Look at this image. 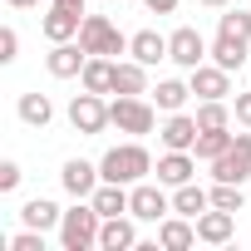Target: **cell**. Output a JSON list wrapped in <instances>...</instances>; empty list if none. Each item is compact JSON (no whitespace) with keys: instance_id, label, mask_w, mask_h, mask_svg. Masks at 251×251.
<instances>
[{"instance_id":"1","label":"cell","mask_w":251,"mask_h":251,"mask_svg":"<svg viewBox=\"0 0 251 251\" xmlns=\"http://www.w3.org/2000/svg\"><path fill=\"white\" fill-rule=\"evenodd\" d=\"M99 173H103V182H123V187H133V182H143L148 173H153V153L133 138V143H118V148H108L103 158H99Z\"/></svg>"},{"instance_id":"2","label":"cell","mask_w":251,"mask_h":251,"mask_svg":"<svg viewBox=\"0 0 251 251\" xmlns=\"http://www.w3.org/2000/svg\"><path fill=\"white\" fill-rule=\"evenodd\" d=\"M99 226H103L99 207H94L89 197H74V207H69L64 222H59V246H64V251H94V246H99Z\"/></svg>"},{"instance_id":"3","label":"cell","mask_w":251,"mask_h":251,"mask_svg":"<svg viewBox=\"0 0 251 251\" xmlns=\"http://www.w3.org/2000/svg\"><path fill=\"white\" fill-rule=\"evenodd\" d=\"M108 118H113V128L118 133H128V138H148L158 128V103H148L143 94H118L108 103Z\"/></svg>"},{"instance_id":"4","label":"cell","mask_w":251,"mask_h":251,"mask_svg":"<svg viewBox=\"0 0 251 251\" xmlns=\"http://www.w3.org/2000/svg\"><path fill=\"white\" fill-rule=\"evenodd\" d=\"M79 45H84L89 54H108V59L128 54V35H123L108 15H84V25H79Z\"/></svg>"},{"instance_id":"5","label":"cell","mask_w":251,"mask_h":251,"mask_svg":"<svg viewBox=\"0 0 251 251\" xmlns=\"http://www.w3.org/2000/svg\"><path fill=\"white\" fill-rule=\"evenodd\" d=\"M69 128L84 133V138H99L103 128H113V118H108V99L103 94H74L69 99Z\"/></svg>"},{"instance_id":"6","label":"cell","mask_w":251,"mask_h":251,"mask_svg":"<svg viewBox=\"0 0 251 251\" xmlns=\"http://www.w3.org/2000/svg\"><path fill=\"white\" fill-rule=\"evenodd\" d=\"M212 168V182H246L251 177V133H236V143L207 163Z\"/></svg>"},{"instance_id":"7","label":"cell","mask_w":251,"mask_h":251,"mask_svg":"<svg viewBox=\"0 0 251 251\" xmlns=\"http://www.w3.org/2000/svg\"><path fill=\"white\" fill-rule=\"evenodd\" d=\"M173 212V197L163 192V182H133V202H128V217L133 222H163Z\"/></svg>"},{"instance_id":"8","label":"cell","mask_w":251,"mask_h":251,"mask_svg":"<svg viewBox=\"0 0 251 251\" xmlns=\"http://www.w3.org/2000/svg\"><path fill=\"white\" fill-rule=\"evenodd\" d=\"M207 54H212V45H207L192 25H182V30H173V35H168V59H173V64L197 69V64H207Z\"/></svg>"},{"instance_id":"9","label":"cell","mask_w":251,"mask_h":251,"mask_svg":"<svg viewBox=\"0 0 251 251\" xmlns=\"http://www.w3.org/2000/svg\"><path fill=\"white\" fill-rule=\"evenodd\" d=\"M187 84H192V94L197 99H231V69H222V64H197V69H187Z\"/></svg>"},{"instance_id":"10","label":"cell","mask_w":251,"mask_h":251,"mask_svg":"<svg viewBox=\"0 0 251 251\" xmlns=\"http://www.w3.org/2000/svg\"><path fill=\"white\" fill-rule=\"evenodd\" d=\"M84 64H89V50H84L79 40H64V45H54V50L45 54V69H50L54 79H79Z\"/></svg>"},{"instance_id":"11","label":"cell","mask_w":251,"mask_h":251,"mask_svg":"<svg viewBox=\"0 0 251 251\" xmlns=\"http://www.w3.org/2000/svg\"><path fill=\"white\" fill-rule=\"evenodd\" d=\"M103 182V173H99V163H84V158H69L64 168H59V187L69 192V197H94V187Z\"/></svg>"},{"instance_id":"12","label":"cell","mask_w":251,"mask_h":251,"mask_svg":"<svg viewBox=\"0 0 251 251\" xmlns=\"http://www.w3.org/2000/svg\"><path fill=\"white\" fill-rule=\"evenodd\" d=\"M158 246H163V251H192V246H197V222L182 217V212H168V217L158 222Z\"/></svg>"},{"instance_id":"13","label":"cell","mask_w":251,"mask_h":251,"mask_svg":"<svg viewBox=\"0 0 251 251\" xmlns=\"http://www.w3.org/2000/svg\"><path fill=\"white\" fill-rule=\"evenodd\" d=\"M197 133H202L197 113H168V118H163V128H158L163 148H182V153H192V148H197Z\"/></svg>"},{"instance_id":"14","label":"cell","mask_w":251,"mask_h":251,"mask_svg":"<svg viewBox=\"0 0 251 251\" xmlns=\"http://www.w3.org/2000/svg\"><path fill=\"white\" fill-rule=\"evenodd\" d=\"M79 25H84V10H64V5H50L45 20H40V35L50 45H64V40H79Z\"/></svg>"},{"instance_id":"15","label":"cell","mask_w":251,"mask_h":251,"mask_svg":"<svg viewBox=\"0 0 251 251\" xmlns=\"http://www.w3.org/2000/svg\"><path fill=\"white\" fill-rule=\"evenodd\" d=\"M158 182L163 187H182V182H192V173H197V153H182V148H168L163 158H158Z\"/></svg>"},{"instance_id":"16","label":"cell","mask_w":251,"mask_h":251,"mask_svg":"<svg viewBox=\"0 0 251 251\" xmlns=\"http://www.w3.org/2000/svg\"><path fill=\"white\" fill-rule=\"evenodd\" d=\"M231 236H236V212L207 207V212L197 217V241H207V246H226Z\"/></svg>"},{"instance_id":"17","label":"cell","mask_w":251,"mask_h":251,"mask_svg":"<svg viewBox=\"0 0 251 251\" xmlns=\"http://www.w3.org/2000/svg\"><path fill=\"white\" fill-rule=\"evenodd\" d=\"M138 246V226H133V217L123 212V217H103V226H99V251H133Z\"/></svg>"},{"instance_id":"18","label":"cell","mask_w":251,"mask_h":251,"mask_svg":"<svg viewBox=\"0 0 251 251\" xmlns=\"http://www.w3.org/2000/svg\"><path fill=\"white\" fill-rule=\"evenodd\" d=\"M89 202L99 207V217H123V212H128V202H133V187H123V182H99Z\"/></svg>"},{"instance_id":"19","label":"cell","mask_w":251,"mask_h":251,"mask_svg":"<svg viewBox=\"0 0 251 251\" xmlns=\"http://www.w3.org/2000/svg\"><path fill=\"white\" fill-rule=\"evenodd\" d=\"M128 54L138 59V64H158V59H168V35H158V30H138V35H128Z\"/></svg>"},{"instance_id":"20","label":"cell","mask_w":251,"mask_h":251,"mask_svg":"<svg viewBox=\"0 0 251 251\" xmlns=\"http://www.w3.org/2000/svg\"><path fill=\"white\" fill-rule=\"evenodd\" d=\"M113 64H118V59H108V54H89L79 84H84L89 94H113Z\"/></svg>"},{"instance_id":"21","label":"cell","mask_w":251,"mask_h":251,"mask_svg":"<svg viewBox=\"0 0 251 251\" xmlns=\"http://www.w3.org/2000/svg\"><path fill=\"white\" fill-rule=\"evenodd\" d=\"M207 207H212V192H207V187H197V177H192V182H182V187H173V212H182V217H192V222H197Z\"/></svg>"},{"instance_id":"22","label":"cell","mask_w":251,"mask_h":251,"mask_svg":"<svg viewBox=\"0 0 251 251\" xmlns=\"http://www.w3.org/2000/svg\"><path fill=\"white\" fill-rule=\"evenodd\" d=\"M20 222H25V226H35V231H54V226L64 222V212H59L50 197H30V202L20 207Z\"/></svg>"},{"instance_id":"23","label":"cell","mask_w":251,"mask_h":251,"mask_svg":"<svg viewBox=\"0 0 251 251\" xmlns=\"http://www.w3.org/2000/svg\"><path fill=\"white\" fill-rule=\"evenodd\" d=\"M113 94H148V64L118 59L113 64Z\"/></svg>"},{"instance_id":"24","label":"cell","mask_w":251,"mask_h":251,"mask_svg":"<svg viewBox=\"0 0 251 251\" xmlns=\"http://www.w3.org/2000/svg\"><path fill=\"white\" fill-rule=\"evenodd\" d=\"M15 113H20V123H30V128H50L54 103H50V94H20Z\"/></svg>"},{"instance_id":"25","label":"cell","mask_w":251,"mask_h":251,"mask_svg":"<svg viewBox=\"0 0 251 251\" xmlns=\"http://www.w3.org/2000/svg\"><path fill=\"white\" fill-rule=\"evenodd\" d=\"M207 59L236 74V69L246 64V40H231V35H217V40H212V54H207Z\"/></svg>"},{"instance_id":"26","label":"cell","mask_w":251,"mask_h":251,"mask_svg":"<svg viewBox=\"0 0 251 251\" xmlns=\"http://www.w3.org/2000/svg\"><path fill=\"white\" fill-rule=\"evenodd\" d=\"M192 99V84H182V79H163L158 89H153V103H158V113H182V103Z\"/></svg>"},{"instance_id":"27","label":"cell","mask_w":251,"mask_h":251,"mask_svg":"<svg viewBox=\"0 0 251 251\" xmlns=\"http://www.w3.org/2000/svg\"><path fill=\"white\" fill-rule=\"evenodd\" d=\"M231 143H236V133H231V128H202V133H197V148H192V153H197L202 163H212V158H222V153H226Z\"/></svg>"},{"instance_id":"28","label":"cell","mask_w":251,"mask_h":251,"mask_svg":"<svg viewBox=\"0 0 251 251\" xmlns=\"http://www.w3.org/2000/svg\"><path fill=\"white\" fill-rule=\"evenodd\" d=\"M217 35H231V40H246V45H251V10L226 5V10L217 15Z\"/></svg>"},{"instance_id":"29","label":"cell","mask_w":251,"mask_h":251,"mask_svg":"<svg viewBox=\"0 0 251 251\" xmlns=\"http://www.w3.org/2000/svg\"><path fill=\"white\" fill-rule=\"evenodd\" d=\"M212 207H222V212H246L241 182H217V187H212Z\"/></svg>"},{"instance_id":"30","label":"cell","mask_w":251,"mask_h":251,"mask_svg":"<svg viewBox=\"0 0 251 251\" xmlns=\"http://www.w3.org/2000/svg\"><path fill=\"white\" fill-rule=\"evenodd\" d=\"M5 246H10V251H45V231L25 226V231H15V236H10Z\"/></svg>"},{"instance_id":"31","label":"cell","mask_w":251,"mask_h":251,"mask_svg":"<svg viewBox=\"0 0 251 251\" xmlns=\"http://www.w3.org/2000/svg\"><path fill=\"white\" fill-rule=\"evenodd\" d=\"M20 59V35H15V25H5L0 30V64H15Z\"/></svg>"},{"instance_id":"32","label":"cell","mask_w":251,"mask_h":251,"mask_svg":"<svg viewBox=\"0 0 251 251\" xmlns=\"http://www.w3.org/2000/svg\"><path fill=\"white\" fill-rule=\"evenodd\" d=\"M20 177H25V173H20V163H15V158L0 163V192H15V187H20Z\"/></svg>"},{"instance_id":"33","label":"cell","mask_w":251,"mask_h":251,"mask_svg":"<svg viewBox=\"0 0 251 251\" xmlns=\"http://www.w3.org/2000/svg\"><path fill=\"white\" fill-rule=\"evenodd\" d=\"M231 113L241 128H251V94H231Z\"/></svg>"},{"instance_id":"34","label":"cell","mask_w":251,"mask_h":251,"mask_svg":"<svg viewBox=\"0 0 251 251\" xmlns=\"http://www.w3.org/2000/svg\"><path fill=\"white\" fill-rule=\"evenodd\" d=\"M143 10H148V15H173L177 0H143Z\"/></svg>"},{"instance_id":"35","label":"cell","mask_w":251,"mask_h":251,"mask_svg":"<svg viewBox=\"0 0 251 251\" xmlns=\"http://www.w3.org/2000/svg\"><path fill=\"white\" fill-rule=\"evenodd\" d=\"M5 5H10V10H35L40 0H5Z\"/></svg>"},{"instance_id":"36","label":"cell","mask_w":251,"mask_h":251,"mask_svg":"<svg viewBox=\"0 0 251 251\" xmlns=\"http://www.w3.org/2000/svg\"><path fill=\"white\" fill-rule=\"evenodd\" d=\"M197 5H207V10H226L231 0H197Z\"/></svg>"},{"instance_id":"37","label":"cell","mask_w":251,"mask_h":251,"mask_svg":"<svg viewBox=\"0 0 251 251\" xmlns=\"http://www.w3.org/2000/svg\"><path fill=\"white\" fill-rule=\"evenodd\" d=\"M50 5H64V10H84V0H50Z\"/></svg>"}]
</instances>
